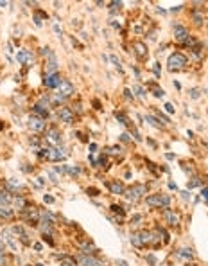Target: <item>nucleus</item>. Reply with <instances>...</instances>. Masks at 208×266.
Masks as SVG:
<instances>
[{
	"label": "nucleus",
	"mask_w": 208,
	"mask_h": 266,
	"mask_svg": "<svg viewBox=\"0 0 208 266\" xmlns=\"http://www.w3.org/2000/svg\"><path fill=\"white\" fill-rule=\"evenodd\" d=\"M111 61H113V63H115V67H117V68L120 70V63H118V59H117V58H115V56H111Z\"/></svg>",
	"instance_id": "e433bc0d"
},
{
	"label": "nucleus",
	"mask_w": 208,
	"mask_h": 266,
	"mask_svg": "<svg viewBox=\"0 0 208 266\" xmlns=\"http://www.w3.org/2000/svg\"><path fill=\"white\" fill-rule=\"evenodd\" d=\"M110 5H111V7H110L111 11H117V9H120V7H122V2H111Z\"/></svg>",
	"instance_id": "bb28decb"
},
{
	"label": "nucleus",
	"mask_w": 208,
	"mask_h": 266,
	"mask_svg": "<svg viewBox=\"0 0 208 266\" xmlns=\"http://www.w3.org/2000/svg\"><path fill=\"white\" fill-rule=\"evenodd\" d=\"M120 140H122V142H129L131 138H129V135H128V133H122V135H120Z\"/></svg>",
	"instance_id": "2f4dec72"
},
{
	"label": "nucleus",
	"mask_w": 208,
	"mask_h": 266,
	"mask_svg": "<svg viewBox=\"0 0 208 266\" xmlns=\"http://www.w3.org/2000/svg\"><path fill=\"white\" fill-rule=\"evenodd\" d=\"M154 95H156V97H163V95H165V92H163V90H158V88H154Z\"/></svg>",
	"instance_id": "473e14b6"
},
{
	"label": "nucleus",
	"mask_w": 208,
	"mask_h": 266,
	"mask_svg": "<svg viewBox=\"0 0 208 266\" xmlns=\"http://www.w3.org/2000/svg\"><path fill=\"white\" fill-rule=\"evenodd\" d=\"M194 20H196V23H197V25H199V23H201V22H203V16H201V15H199V13H194Z\"/></svg>",
	"instance_id": "7c9ffc66"
},
{
	"label": "nucleus",
	"mask_w": 208,
	"mask_h": 266,
	"mask_svg": "<svg viewBox=\"0 0 208 266\" xmlns=\"http://www.w3.org/2000/svg\"><path fill=\"white\" fill-rule=\"evenodd\" d=\"M94 250H95V247H94V245H83V252H84L86 255L94 254Z\"/></svg>",
	"instance_id": "393cba45"
},
{
	"label": "nucleus",
	"mask_w": 208,
	"mask_h": 266,
	"mask_svg": "<svg viewBox=\"0 0 208 266\" xmlns=\"http://www.w3.org/2000/svg\"><path fill=\"white\" fill-rule=\"evenodd\" d=\"M199 184H201V182H199V180H197V178H194V180H192V182H189V189H192V187H197V185H199Z\"/></svg>",
	"instance_id": "c756f323"
},
{
	"label": "nucleus",
	"mask_w": 208,
	"mask_h": 266,
	"mask_svg": "<svg viewBox=\"0 0 208 266\" xmlns=\"http://www.w3.org/2000/svg\"><path fill=\"white\" fill-rule=\"evenodd\" d=\"M63 83V79H61V76L59 74H52V76H47V79H45V85L49 86V88H57L59 85Z\"/></svg>",
	"instance_id": "1a4fd4ad"
},
{
	"label": "nucleus",
	"mask_w": 208,
	"mask_h": 266,
	"mask_svg": "<svg viewBox=\"0 0 208 266\" xmlns=\"http://www.w3.org/2000/svg\"><path fill=\"white\" fill-rule=\"evenodd\" d=\"M47 137H49V140H50L52 144H59V140H61V138H59V133H57L56 130H50Z\"/></svg>",
	"instance_id": "6ab92c4d"
},
{
	"label": "nucleus",
	"mask_w": 208,
	"mask_h": 266,
	"mask_svg": "<svg viewBox=\"0 0 208 266\" xmlns=\"http://www.w3.org/2000/svg\"><path fill=\"white\" fill-rule=\"evenodd\" d=\"M111 209H113V212H120V214H124V210H122V207H118V205H113Z\"/></svg>",
	"instance_id": "f704fd0d"
},
{
	"label": "nucleus",
	"mask_w": 208,
	"mask_h": 266,
	"mask_svg": "<svg viewBox=\"0 0 208 266\" xmlns=\"http://www.w3.org/2000/svg\"><path fill=\"white\" fill-rule=\"evenodd\" d=\"M124 94H126V97H128V99H131V97H133V95H131V90H126Z\"/></svg>",
	"instance_id": "a19ab883"
},
{
	"label": "nucleus",
	"mask_w": 208,
	"mask_h": 266,
	"mask_svg": "<svg viewBox=\"0 0 208 266\" xmlns=\"http://www.w3.org/2000/svg\"><path fill=\"white\" fill-rule=\"evenodd\" d=\"M165 110H167L169 114H174V106H172L170 103H167V104H165Z\"/></svg>",
	"instance_id": "72a5a7b5"
},
{
	"label": "nucleus",
	"mask_w": 208,
	"mask_h": 266,
	"mask_svg": "<svg viewBox=\"0 0 208 266\" xmlns=\"http://www.w3.org/2000/svg\"><path fill=\"white\" fill-rule=\"evenodd\" d=\"M34 250H38V252H39V250H41V243H36V245H34Z\"/></svg>",
	"instance_id": "37998d69"
},
{
	"label": "nucleus",
	"mask_w": 208,
	"mask_h": 266,
	"mask_svg": "<svg viewBox=\"0 0 208 266\" xmlns=\"http://www.w3.org/2000/svg\"><path fill=\"white\" fill-rule=\"evenodd\" d=\"M16 59H18V63H23V65H27V67L32 65V54H31L29 51H20Z\"/></svg>",
	"instance_id": "6e6552de"
},
{
	"label": "nucleus",
	"mask_w": 208,
	"mask_h": 266,
	"mask_svg": "<svg viewBox=\"0 0 208 266\" xmlns=\"http://www.w3.org/2000/svg\"><path fill=\"white\" fill-rule=\"evenodd\" d=\"M147 205H151V207H169V203H170V198L167 196V194H154V196H147Z\"/></svg>",
	"instance_id": "f257e3e1"
},
{
	"label": "nucleus",
	"mask_w": 208,
	"mask_h": 266,
	"mask_svg": "<svg viewBox=\"0 0 208 266\" xmlns=\"http://www.w3.org/2000/svg\"><path fill=\"white\" fill-rule=\"evenodd\" d=\"M190 97H192V99H199V90H197V88H192V90H190Z\"/></svg>",
	"instance_id": "c85d7f7f"
},
{
	"label": "nucleus",
	"mask_w": 208,
	"mask_h": 266,
	"mask_svg": "<svg viewBox=\"0 0 208 266\" xmlns=\"http://www.w3.org/2000/svg\"><path fill=\"white\" fill-rule=\"evenodd\" d=\"M36 266H43V264H36Z\"/></svg>",
	"instance_id": "a18cd8bd"
},
{
	"label": "nucleus",
	"mask_w": 208,
	"mask_h": 266,
	"mask_svg": "<svg viewBox=\"0 0 208 266\" xmlns=\"http://www.w3.org/2000/svg\"><path fill=\"white\" fill-rule=\"evenodd\" d=\"M34 112L38 115H41V117H47L49 115V101L47 99H41L39 103H36L34 104Z\"/></svg>",
	"instance_id": "0eeeda50"
},
{
	"label": "nucleus",
	"mask_w": 208,
	"mask_h": 266,
	"mask_svg": "<svg viewBox=\"0 0 208 266\" xmlns=\"http://www.w3.org/2000/svg\"><path fill=\"white\" fill-rule=\"evenodd\" d=\"M160 119H162V121H163V122H169V119H167V117H165V115H162V114H160Z\"/></svg>",
	"instance_id": "79ce46f5"
},
{
	"label": "nucleus",
	"mask_w": 208,
	"mask_h": 266,
	"mask_svg": "<svg viewBox=\"0 0 208 266\" xmlns=\"http://www.w3.org/2000/svg\"><path fill=\"white\" fill-rule=\"evenodd\" d=\"M79 263H81V266H102L101 261H97L95 257H90V255H81Z\"/></svg>",
	"instance_id": "9b49d317"
},
{
	"label": "nucleus",
	"mask_w": 208,
	"mask_h": 266,
	"mask_svg": "<svg viewBox=\"0 0 208 266\" xmlns=\"http://www.w3.org/2000/svg\"><path fill=\"white\" fill-rule=\"evenodd\" d=\"M201 196H203V198H205V200L208 201V189H206V187H205V189L201 191Z\"/></svg>",
	"instance_id": "c9c22d12"
},
{
	"label": "nucleus",
	"mask_w": 208,
	"mask_h": 266,
	"mask_svg": "<svg viewBox=\"0 0 208 266\" xmlns=\"http://www.w3.org/2000/svg\"><path fill=\"white\" fill-rule=\"evenodd\" d=\"M140 237H142V243L144 245H147V243H152V234L151 232H140Z\"/></svg>",
	"instance_id": "aec40b11"
},
{
	"label": "nucleus",
	"mask_w": 208,
	"mask_h": 266,
	"mask_svg": "<svg viewBox=\"0 0 208 266\" xmlns=\"http://www.w3.org/2000/svg\"><path fill=\"white\" fill-rule=\"evenodd\" d=\"M56 68H57V63H56V56L52 52H49V63H47V74L52 76L56 74Z\"/></svg>",
	"instance_id": "ddd939ff"
},
{
	"label": "nucleus",
	"mask_w": 208,
	"mask_h": 266,
	"mask_svg": "<svg viewBox=\"0 0 208 266\" xmlns=\"http://www.w3.org/2000/svg\"><path fill=\"white\" fill-rule=\"evenodd\" d=\"M167 65H169V70H174V68H183L187 65V58L179 52H174L170 54L169 59H167Z\"/></svg>",
	"instance_id": "f03ea898"
},
{
	"label": "nucleus",
	"mask_w": 208,
	"mask_h": 266,
	"mask_svg": "<svg viewBox=\"0 0 208 266\" xmlns=\"http://www.w3.org/2000/svg\"><path fill=\"white\" fill-rule=\"evenodd\" d=\"M0 216H4V218H11V216H13V210L9 209L7 205H0Z\"/></svg>",
	"instance_id": "4be33fe9"
},
{
	"label": "nucleus",
	"mask_w": 208,
	"mask_h": 266,
	"mask_svg": "<svg viewBox=\"0 0 208 266\" xmlns=\"http://www.w3.org/2000/svg\"><path fill=\"white\" fill-rule=\"evenodd\" d=\"M115 117H117V119H118L122 124H129V121H128V119H126V117H124L122 114H115Z\"/></svg>",
	"instance_id": "a878e982"
},
{
	"label": "nucleus",
	"mask_w": 208,
	"mask_h": 266,
	"mask_svg": "<svg viewBox=\"0 0 208 266\" xmlns=\"http://www.w3.org/2000/svg\"><path fill=\"white\" fill-rule=\"evenodd\" d=\"M163 218L167 219V223H170V225H178V216H176V212H172L170 209L163 210Z\"/></svg>",
	"instance_id": "2eb2a0df"
},
{
	"label": "nucleus",
	"mask_w": 208,
	"mask_h": 266,
	"mask_svg": "<svg viewBox=\"0 0 208 266\" xmlns=\"http://www.w3.org/2000/svg\"><path fill=\"white\" fill-rule=\"evenodd\" d=\"M59 119H61V122L70 124V122L74 121V114H72V110H70V108H59Z\"/></svg>",
	"instance_id": "9d476101"
},
{
	"label": "nucleus",
	"mask_w": 208,
	"mask_h": 266,
	"mask_svg": "<svg viewBox=\"0 0 208 266\" xmlns=\"http://www.w3.org/2000/svg\"><path fill=\"white\" fill-rule=\"evenodd\" d=\"M174 38L178 40V41H181V43H185V40L189 38V31H187L185 27L178 25V27L174 29Z\"/></svg>",
	"instance_id": "f8f14e48"
},
{
	"label": "nucleus",
	"mask_w": 208,
	"mask_h": 266,
	"mask_svg": "<svg viewBox=\"0 0 208 266\" xmlns=\"http://www.w3.org/2000/svg\"><path fill=\"white\" fill-rule=\"evenodd\" d=\"M41 151H43V153H41L43 156H47L49 160H54V162L65 158V151L59 149V148H47V149H41Z\"/></svg>",
	"instance_id": "20e7f679"
},
{
	"label": "nucleus",
	"mask_w": 208,
	"mask_h": 266,
	"mask_svg": "<svg viewBox=\"0 0 208 266\" xmlns=\"http://www.w3.org/2000/svg\"><path fill=\"white\" fill-rule=\"evenodd\" d=\"M57 92H59V95L61 97H70V95L74 94V85L70 83V81H66V79H63V83L57 86Z\"/></svg>",
	"instance_id": "423d86ee"
},
{
	"label": "nucleus",
	"mask_w": 208,
	"mask_h": 266,
	"mask_svg": "<svg viewBox=\"0 0 208 266\" xmlns=\"http://www.w3.org/2000/svg\"><path fill=\"white\" fill-rule=\"evenodd\" d=\"M15 203H16V207H20V209H23V207H25L23 198H15Z\"/></svg>",
	"instance_id": "cd10ccee"
},
{
	"label": "nucleus",
	"mask_w": 208,
	"mask_h": 266,
	"mask_svg": "<svg viewBox=\"0 0 208 266\" xmlns=\"http://www.w3.org/2000/svg\"><path fill=\"white\" fill-rule=\"evenodd\" d=\"M145 185H142V184H138V185H135L131 189L126 191V198L129 200V201H138L140 198H142V194H145Z\"/></svg>",
	"instance_id": "7ed1b4c3"
},
{
	"label": "nucleus",
	"mask_w": 208,
	"mask_h": 266,
	"mask_svg": "<svg viewBox=\"0 0 208 266\" xmlns=\"http://www.w3.org/2000/svg\"><path fill=\"white\" fill-rule=\"evenodd\" d=\"M108 185H110V189H111V192H113V194H124V192H126L124 185H122V184H118V182H110Z\"/></svg>",
	"instance_id": "dca6fc26"
},
{
	"label": "nucleus",
	"mask_w": 208,
	"mask_h": 266,
	"mask_svg": "<svg viewBox=\"0 0 208 266\" xmlns=\"http://www.w3.org/2000/svg\"><path fill=\"white\" fill-rule=\"evenodd\" d=\"M29 126H31L32 131H43L45 130V121H43V117H38L34 114L29 117Z\"/></svg>",
	"instance_id": "39448f33"
},
{
	"label": "nucleus",
	"mask_w": 208,
	"mask_h": 266,
	"mask_svg": "<svg viewBox=\"0 0 208 266\" xmlns=\"http://www.w3.org/2000/svg\"><path fill=\"white\" fill-rule=\"evenodd\" d=\"M43 200H45V203H52V201H54V198H52V196H47V194H45Z\"/></svg>",
	"instance_id": "4c0bfd02"
},
{
	"label": "nucleus",
	"mask_w": 208,
	"mask_h": 266,
	"mask_svg": "<svg viewBox=\"0 0 208 266\" xmlns=\"http://www.w3.org/2000/svg\"><path fill=\"white\" fill-rule=\"evenodd\" d=\"M11 201V194L7 191H0V205H9Z\"/></svg>",
	"instance_id": "f3484780"
},
{
	"label": "nucleus",
	"mask_w": 208,
	"mask_h": 266,
	"mask_svg": "<svg viewBox=\"0 0 208 266\" xmlns=\"http://www.w3.org/2000/svg\"><path fill=\"white\" fill-rule=\"evenodd\" d=\"M135 51H136V54H138L140 58H144L145 54H147L145 45H144V43H140V41H136V43H135Z\"/></svg>",
	"instance_id": "a211bd4d"
},
{
	"label": "nucleus",
	"mask_w": 208,
	"mask_h": 266,
	"mask_svg": "<svg viewBox=\"0 0 208 266\" xmlns=\"http://www.w3.org/2000/svg\"><path fill=\"white\" fill-rule=\"evenodd\" d=\"M13 234H16L20 239H22V243H25V245H29L31 241H29V236L25 234V230H23V227H13Z\"/></svg>",
	"instance_id": "4468645a"
},
{
	"label": "nucleus",
	"mask_w": 208,
	"mask_h": 266,
	"mask_svg": "<svg viewBox=\"0 0 208 266\" xmlns=\"http://www.w3.org/2000/svg\"><path fill=\"white\" fill-rule=\"evenodd\" d=\"M118 151H120V148H118V146H115V148H111V149H110V153H111V155H117Z\"/></svg>",
	"instance_id": "58836bf2"
},
{
	"label": "nucleus",
	"mask_w": 208,
	"mask_h": 266,
	"mask_svg": "<svg viewBox=\"0 0 208 266\" xmlns=\"http://www.w3.org/2000/svg\"><path fill=\"white\" fill-rule=\"evenodd\" d=\"M131 245H135V247H144L142 237H140V232H136V234H133V236H131Z\"/></svg>",
	"instance_id": "412c9836"
},
{
	"label": "nucleus",
	"mask_w": 208,
	"mask_h": 266,
	"mask_svg": "<svg viewBox=\"0 0 208 266\" xmlns=\"http://www.w3.org/2000/svg\"><path fill=\"white\" fill-rule=\"evenodd\" d=\"M178 257H183V259H192V250H189V248L179 250V252H178Z\"/></svg>",
	"instance_id": "5701e85b"
},
{
	"label": "nucleus",
	"mask_w": 208,
	"mask_h": 266,
	"mask_svg": "<svg viewBox=\"0 0 208 266\" xmlns=\"http://www.w3.org/2000/svg\"><path fill=\"white\" fill-rule=\"evenodd\" d=\"M145 121H147V122H149L151 126H154V128H162V124H160V121H158V119H154L152 115H147V117H145Z\"/></svg>",
	"instance_id": "b1692460"
},
{
	"label": "nucleus",
	"mask_w": 208,
	"mask_h": 266,
	"mask_svg": "<svg viewBox=\"0 0 208 266\" xmlns=\"http://www.w3.org/2000/svg\"><path fill=\"white\" fill-rule=\"evenodd\" d=\"M61 266H74V263H72V261H65Z\"/></svg>",
	"instance_id": "ea45409f"
},
{
	"label": "nucleus",
	"mask_w": 208,
	"mask_h": 266,
	"mask_svg": "<svg viewBox=\"0 0 208 266\" xmlns=\"http://www.w3.org/2000/svg\"><path fill=\"white\" fill-rule=\"evenodd\" d=\"M120 266H128V264H126V263H124V261H120Z\"/></svg>",
	"instance_id": "c03bdc74"
}]
</instances>
